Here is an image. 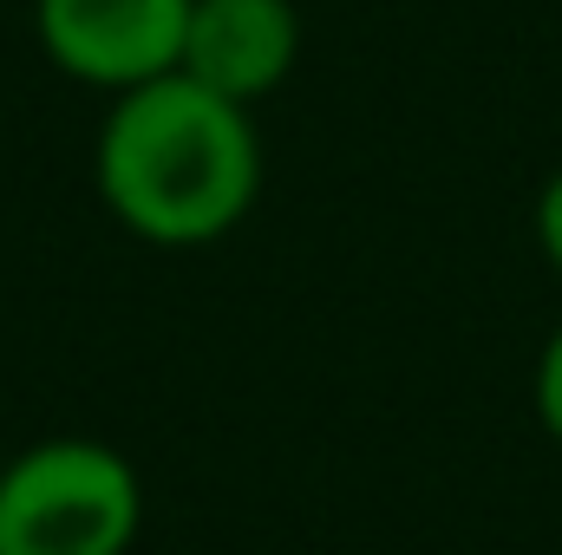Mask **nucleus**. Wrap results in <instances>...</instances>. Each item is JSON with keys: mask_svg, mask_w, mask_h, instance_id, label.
<instances>
[{"mask_svg": "<svg viewBox=\"0 0 562 555\" xmlns=\"http://www.w3.org/2000/svg\"><path fill=\"white\" fill-rule=\"evenodd\" d=\"M99 190L112 216L164 249H196L229 236L262 190V144L249 105L164 72L119 92L99 132Z\"/></svg>", "mask_w": 562, "mask_h": 555, "instance_id": "1", "label": "nucleus"}, {"mask_svg": "<svg viewBox=\"0 0 562 555\" xmlns=\"http://www.w3.org/2000/svg\"><path fill=\"white\" fill-rule=\"evenodd\" d=\"M138 517V471L112 444L53 438L0 471V555H125Z\"/></svg>", "mask_w": 562, "mask_h": 555, "instance_id": "2", "label": "nucleus"}, {"mask_svg": "<svg viewBox=\"0 0 562 555\" xmlns=\"http://www.w3.org/2000/svg\"><path fill=\"white\" fill-rule=\"evenodd\" d=\"M33 26L66 79L132 92L177 72L190 0H40Z\"/></svg>", "mask_w": 562, "mask_h": 555, "instance_id": "3", "label": "nucleus"}, {"mask_svg": "<svg viewBox=\"0 0 562 555\" xmlns=\"http://www.w3.org/2000/svg\"><path fill=\"white\" fill-rule=\"evenodd\" d=\"M294 53H301L294 0H190L177 72L236 105H256L294 72Z\"/></svg>", "mask_w": 562, "mask_h": 555, "instance_id": "4", "label": "nucleus"}, {"mask_svg": "<svg viewBox=\"0 0 562 555\" xmlns=\"http://www.w3.org/2000/svg\"><path fill=\"white\" fill-rule=\"evenodd\" d=\"M537 418L562 444V320H557V333L543 340V360H537Z\"/></svg>", "mask_w": 562, "mask_h": 555, "instance_id": "5", "label": "nucleus"}, {"mask_svg": "<svg viewBox=\"0 0 562 555\" xmlns=\"http://www.w3.org/2000/svg\"><path fill=\"white\" fill-rule=\"evenodd\" d=\"M537 242H543L550 269L562 275V170L543 183V196H537Z\"/></svg>", "mask_w": 562, "mask_h": 555, "instance_id": "6", "label": "nucleus"}]
</instances>
